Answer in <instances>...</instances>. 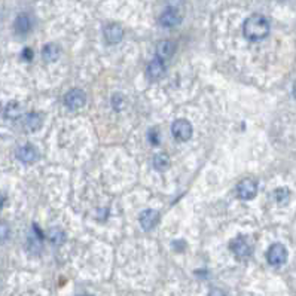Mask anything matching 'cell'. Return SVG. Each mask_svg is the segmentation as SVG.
Returning a JSON list of instances; mask_svg holds the SVG:
<instances>
[{"instance_id": "23", "label": "cell", "mask_w": 296, "mask_h": 296, "mask_svg": "<svg viewBox=\"0 0 296 296\" xmlns=\"http://www.w3.org/2000/svg\"><path fill=\"white\" fill-rule=\"evenodd\" d=\"M208 296H226V295H225V292H223V290L218 289V287H214V289H211V290H210Z\"/></svg>"}, {"instance_id": "17", "label": "cell", "mask_w": 296, "mask_h": 296, "mask_svg": "<svg viewBox=\"0 0 296 296\" xmlns=\"http://www.w3.org/2000/svg\"><path fill=\"white\" fill-rule=\"evenodd\" d=\"M153 167L158 171H166L167 168L170 167V158L167 153H156L153 156Z\"/></svg>"}, {"instance_id": "24", "label": "cell", "mask_w": 296, "mask_h": 296, "mask_svg": "<svg viewBox=\"0 0 296 296\" xmlns=\"http://www.w3.org/2000/svg\"><path fill=\"white\" fill-rule=\"evenodd\" d=\"M22 56H24V60H32L33 58V51L27 48V49H24Z\"/></svg>"}, {"instance_id": "5", "label": "cell", "mask_w": 296, "mask_h": 296, "mask_svg": "<svg viewBox=\"0 0 296 296\" xmlns=\"http://www.w3.org/2000/svg\"><path fill=\"white\" fill-rule=\"evenodd\" d=\"M64 103H66V106L70 111H77V109H80V107L85 106V103H87V94L84 93L82 90L73 88V90H70L69 93L66 94Z\"/></svg>"}, {"instance_id": "2", "label": "cell", "mask_w": 296, "mask_h": 296, "mask_svg": "<svg viewBox=\"0 0 296 296\" xmlns=\"http://www.w3.org/2000/svg\"><path fill=\"white\" fill-rule=\"evenodd\" d=\"M171 134L177 142H187L194 134L192 124L187 119H176L171 125Z\"/></svg>"}, {"instance_id": "25", "label": "cell", "mask_w": 296, "mask_h": 296, "mask_svg": "<svg viewBox=\"0 0 296 296\" xmlns=\"http://www.w3.org/2000/svg\"><path fill=\"white\" fill-rule=\"evenodd\" d=\"M3 204H5V198H3V195H0V210L3 208Z\"/></svg>"}, {"instance_id": "13", "label": "cell", "mask_w": 296, "mask_h": 296, "mask_svg": "<svg viewBox=\"0 0 296 296\" xmlns=\"http://www.w3.org/2000/svg\"><path fill=\"white\" fill-rule=\"evenodd\" d=\"M176 51V46L171 40H161L156 48H155V52H156V58H161V60H168L171 58L173 54Z\"/></svg>"}, {"instance_id": "3", "label": "cell", "mask_w": 296, "mask_h": 296, "mask_svg": "<svg viewBox=\"0 0 296 296\" xmlns=\"http://www.w3.org/2000/svg\"><path fill=\"white\" fill-rule=\"evenodd\" d=\"M258 194V182L253 177H246L237 185V195L240 200H253Z\"/></svg>"}, {"instance_id": "15", "label": "cell", "mask_w": 296, "mask_h": 296, "mask_svg": "<svg viewBox=\"0 0 296 296\" xmlns=\"http://www.w3.org/2000/svg\"><path fill=\"white\" fill-rule=\"evenodd\" d=\"M14 29H15V32L18 35L29 33L30 29H32V19H30V17L27 14H19L17 19H15V22H14Z\"/></svg>"}, {"instance_id": "22", "label": "cell", "mask_w": 296, "mask_h": 296, "mask_svg": "<svg viewBox=\"0 0 296 296\" xmlns=\"http://www.w3.org/2000/svg\"><path fill=\"white\" fill-rule=\"evenodd\" d=\"M149 137H150V142H152L153 145H158V143H159L158 136H156V130L150 131V132H149Z\"/></svg>"}, {"instance_id": "1", "label": "cell", "mask_w": 296, "mask_h": 296, "mask_svg": "<svg viewBox=\"0 0 296 296\" xmlns=\"http://www.w3.org/2000/svg\"><path fill=\"white\" fill-rule=\"evenodd\" d=\"M243 33L246 39L252 42L262 40L270 35V21L260 14H253L244 21Z\"/></svg>"}, {"instance_id": "11", "label": "cell", "mask_w": 296, "mask_h": 296, "mask_svg": "<svg viewBox=\"0 0 296 296\" xmlns=\"http://www.w3.org/2000/svg\"><path fill=\"white\" fill-rule=\"evenodd\" d=\"M42 124H43V116L37 112H30L22 118V128L27 132H35L42 127Z\"/></svg>"}, {"instance_id": "27", "label": "cell", "mask_w": 296, "mask_h": 296, "mask_svg": "<svg viewBox=\"0 0 296 296\" xmlns=\"http://www.w3.org/2000/svg\"><path fill=\"white\" fill-rule=\"evenodd\" d=\"M80 296H93V295H80Z\"/></svg>"}, {"instance_id": "18", "label": "cell", "mask_w": 296, "mask_h": 296, "mask_svg": "<svg viewBox=\"0 0 296 296\" xmlns=\"http://www.w3.org/2000/svg\"><path fill=\"white\" fill-rule=\"evenodd\" d=\"M5 116L8 119H17L21 116V106L17 101H9L8 106L5 107Z\"/></svg>"}, {"instance_id": "16", "label": "cell", "mask_w": 296, "mask_h": 296, "mask_svg": "<svg viewBox=\"0 0 296 296\" xmlns=\"http://www.w3.org/2000/svg\"><path fill=\"white\" fill-rule=\"evenodd\" d=\"M66 238H67V235H66V232L61 229V228H51L49 231H48V240L51 241L52 244H56V246H61V244H64L66 243Z\"/></svg>"}, {"instance_id": "14", "label": "cell", "mask_w": 296, "mask_h": 296, "mask_svg": "<svg viewBox=\"0 0 296 296\" xmlns=\"http://www.w3.org/2000/svg\"><path fill=\"white\" fill-rule=\"evenodd\" d=\"M60 54H61V49L60 46L56 45V43H46L42 49V58L46 61V63H54L60 58Z\"/></svg>"}, {"instance_id": "21", "label": "cell", "mask_w": 296, "mask_h": 296, "mask_svg": "<svg viewBox=\"0 0 296 296\" xmlns=\"http://www.w3.org/2000/svg\"><path fill=\"white\" fill-rule=\"evenodd\" d=\"M9 234H11V228L6 222H0V243L6 241L9 238Z\"/></svg>"}, {"instance_id": "26", "label": "cell", "mask_w": 296, "mask_h": 296, "mask_svg": "<svg viewBox=\"0 0 296 296\" xmlns=\"http://www.w3.org/2000/svg\"><path fill=\"white\" fill-rule=\"evenodd\" d=\"M293 95H295V98H296V82L293 84Z\"/></svg>"}, {"instance_id": "8", "label": "cell", "mask_w": 296, "mask_h": 296, "mask_svg": "<svg viewBox=\"0 0 296 296\" xmlns=\"http://www.w3.org/2000/svg\"><path fill=\"white\" fill-rule=\"evenodd\" d=\"M182 22V15L177 11V8H167L166 11L159 15V24L163 27H176Z\"/></svg>"}, {"instance_id": "6", "label": "cell", "mask_w": 296, "mask_h": 296, "mask_svg": "<svg viewBox=\"0 0 296 296\" xmlns=\"http://www.w3.org/2000/svg\"><path fill=\"white\" fill-rule=\"evenodd\" d=\"M15 156L22 164H35L40 155H39V150H37L36 146L27 143V145H22V146H19L17 149Z\"/></svg>"}, {"instance_id": "12", "label": "cell", "mask_w": 296, "mask_h": 296, "mask_svg": "<svg viewBox=\"0 0 296 296\" xmlns=\"http://www.w3.org/2000/svg\"><path fill=\"white\" fill-rule=\"evenodd\" d=\"M166 74V64L164 60L161 58H155L153 61H150L148 66V76L152 80H158Z\"/></svg>"}, {"instance_id": "10", "label": "cell", "mask_w": 296, "mask_h": 296, "mask_svg": "<svg viewBox=\"0 0 296 296\" xmlns=\"http://www.w3.org/2000/svg\"><path fill=\"white\" fill-rule=\"evenodd\" d=\"M104 39L109 45H116L124 39V29L118 22H112L104 27Z\"/></svg>"}, {"instance_id": "7", "label": "cell", "mask_w": 296, "mask_h": 296, "mask_svg": "<svg viewBox=\"0 0 296 296\" xmlns=\"http://www.w3.org/2000/svg\"><path fill=\"white\" fill-rule=\"evenodd\" d=\"M231 250L238 259H247L252 255V246L243 235H238L235 240L231 241Z\"/></svg>"}, {"instance_id": "9", "label": "cell", "mask_w": 296, "mask_h": 296, "mask_svg": "<svg viewBox=\"0 0 296 296\" xmlns=\"http://www.w3.org/2000/svg\"><path fill=\"white\" fill-rule=\"evenodd\" d=\"M139 222L142 225V228L145 231H150L153 229L158 222H159V213L153 208H148V210H143L139 216Z\"/></svg>"}, {"instance_id": "19", "label": "cell", "mask_w": 296, "mask_h": 296, "mask_svg": "<svg viewBox=\"0 0 296 296\" xmlns=\"http://www.w3.org/2000/svg\"><path fill=\"white\" fill-rule=\"evenodd\" d=\"M125 103L127 101H125L124 95H121V94H115L112 97V106H113L115 111H122L125 107Z\"/></svg>"}, {"instance_id": "20", "label": "cell", "mask_w": 296, "mask_h": 296, "mask_svg": "<svg viewBox=\"0 0 296 296\" xmlns=\"http://www.w3.org/2000/svg\"><path fill=\"white\" fill-rule=\"evenodd\" d=\"M274 197H276V200H277L280 204L287 203V200H289V197H290V192H289V189H286V187H280V189H277V191L274 192Z\"/></svg>"}, {"instance_id": "4", "label": "cell", "mask_w": 296, "mask_h": 296, "mask_svg": "<svg viewBox=\"0 0 296 296\" xmlns=\"http://www.w3.org/2000/svg\"><path fill=\"white\" fill-rule=\"evenodd\" d=\"M266 259L270 262V265H273V266H280V265L286 263V260H287V250H286V247L283 244H280V243L273 244L268 249Z\"/></svg>"}]
</instances>
